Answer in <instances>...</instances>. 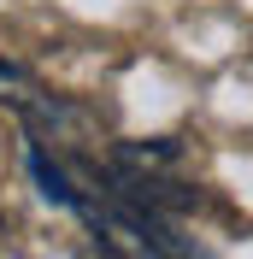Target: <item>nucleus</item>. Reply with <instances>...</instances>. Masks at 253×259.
Wrapping results in <instances>:
<instances>
[]
</instances>
